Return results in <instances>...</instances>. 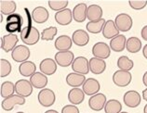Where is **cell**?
Returning a JSON list of instances; mask_svg holds the SVG:
<instances>
[{
  "instance_id": "obj_14",
  "label": "cell",
  "mask_w": 147,
  "mask_h": 113,
  "mask_svg": "<svg viewBox=\"0 0 147 113\" xmlns=\"http://www.w3.org/2000/svg\"><path fill=\"white\" fill-rule=\"evenodd\" d=\"M57 66H58V64L55 61V60L49 58H44L39 64L40 72H42L46 76L52 75L57 71Z\"/></svg>"
},
{
  "instance_id": "obj_22",
  "label": "cell",
  "mask_w": 147,
  "mask_h": 113,
  "mask_svg": "<svg viewBox=\"0 0 147 113\" xmlns=\"http://www.w3.org/2000/svg\"><path fill=\"white\" fill-rule=\"evenodd\" d=\"M106 69V62L104 60L91 58L90 60V71L93 74H102Z\"/></svg>"
},
{
  "instance_id": "obj_19",
  "label": "cell",
  "mask_w": 147,
  "mask_h": 113,
  "mask_svg": "<svg viewBox=\"0 0 147 113\" xmlns=\"http://www.w3.org/2000/svg\"><path fill=\"white\" fill-rule=\"evenodd\" d=\"M49 13L48 9L44 7H36L32 11L33 21L36 23H39V24L46 22L49 19Z\"/></svg>"
},
{
  "instance_id": "obj_7",
  "label": "cell",
  "mask_w": 147,
  "mask_h": 113,
  "mask_svg": "<svg viewBox=\"0 0 147 113\" xmlns=\"http://www.w3.org/2000/svg\"><path fill=\"white\" fill-rule=\"evenodd\" d=\"M111 54V47L106 43L98 42L94 44L92 46V55L94 58H100V60H105L110 57Z\"/></svg>"
},
{
  "instance_id": "obj_5",
  "label": "cell",
  "mask_w": 147,
  "mask_h": 113,
  "mask_svg": "<svg viewBox=\"0 0 147 113\" xmlns=\"http://www.w3.org/2000/svg\"><path fill=\"white\" fill-rule=\"evenodd\" d=\"M115 23L117 25L119 32H129L133 24L132 18L129 14L121 13L118 14L115 19Z\"/></svg>"
},
{
  "instance_id": "obj_33",
  "label": "cell",
  "mask_w": 147,
  "mask_h": 113,
  "mask_svg": "<svg viewBox=\"0 0 147 113\" xmlns=\"http://www.w3.org/2000/svg\"><path fill=\"white\" fill-rule=\"evenodd\" d=\"M105 113H120L122 112V104L117 99L108 100L105 107H104Z\"/></svg>"
},
{
  "instance_id": "obj_2",
  "label": "cell",
  "mask_w": 147,
  "mask_h": 113,
  "mask_svg": "<svg viewBox=\"0 0 147 113\" xmlns=\"http://www.w3.org/2000/svg\"><path fill=\"white\" fill-rule=\"evenodd\" d=\"M37 99L41 106L48 108V107L52 106V105L55 103L56 96H55V93H54L51 89L44 88L38 93Z\"/></svg>"
},
{
  "instance_id": "obj_32",
  "label": "cell",
  "mask_w": 147,
  "mask_h": 113,
  "mask_svg": "<svg viewBox=\"0 0 147 113\" xmlns=\"http://www.w3.org/2000/svg\"><path fill=\"white\" fill-rule=\"evenodd\" d=\"M14 92H15V84H13L12 82L7 81L4 82L1 84V87H0V96L4 99L13 96Z\"/></svg>"
},
{
  "instance_id": "obj_29",
  "label": "cell",
  "mask_w": 147,
  "mask_h": 113,
  "mask_svg": "<svg viewBox=\"0 0 147 113\" xmlns=\"http://www.w3.org/2000/svg\"><path fill=\"white\" fill-rule=\"evenodd\" d=\"M16 9V3L13 0H1L0 1V12L2 15L9 16L11 14H14Z\"/></svg>"
},
{
  "instance_id": "obj_25",
  "label": "cell",
  "mask_w": 147,
  "mask_h": 113,
  "mask_svg": "<svg viewBox=\"0 0 147 113\" xmlns=\"http://www.w3.org/2000/svg\"><path fill=\"white\" fill-rule=\"evenodd\" d=\"M31 84L34 86V88L37 89H44L48 84V77L45 74H43L42 72H36L33 76L30 77Z\"/></svg>"
},
{
  "instance_id": "obj_11",
  "label": "cell",
  "mask_w": 147,
  "mask_h": 113,
  "mask_svg": "<svg viewBox=\"0 0 147 113\" xmlns=\"http://www.w3.org/2000/svg\"><path fill=\"white\" fill-rule=\"evenodd\" d=\"M106 102V96L102 94V93H98V94L90 97V99H88V106H90L92 110L100 111L102 110H104Z\"/></svg>"
},
{
  "instance_id": "obj_24",
  "label": "cell",
  "mask_w": 147,
  "mask_h": 113,
  "mask_svg": "<svg viewBox=\"0 0 147 113\" xmlns=\"http://www.w3.org/2000/svg\"><path fill=\"white\" fill-rule=\"evenodd\" d=\"M85 99V93L80 88H72L68 93V100L72 105H80Z\"/></svg>"
},
{
  "instance_id": "obj_20",
  "label": "cell",
  "mask_w": 147,
  "mask_h": 113,
  "mask_svg": "<svg viewBox=\"0 0 147 113\" xmlns=\"http://www.w3.org/2000/svg\"><path fill=\"white\" fill-rule=\"evenodd\" d=\"M55 21L58 24L60 25H68L70 24L72 22V19H74L73 18V11L69 9H65L61 11H59V12H57L55 14Z\"/></svg>"
},
{
  "instance_id": "obj_26",
  "label": "cell",
  "mask_w": 147,
  "mask_h": 113,
  "mask_svg": "<svg viewBox=\"0 0 147 113\" xmlns=\"http://www.w3.org/2000/svg\"><path fill=\"white\" fill-rule=\"evenodd\" d=\"M127 40L125 35L123 34H119L117 37L113 38L110 42V47L115 52H122L124 49L126 48Z\"/></svg>"
},
{
  "instance_id": "obj_15",
  "label": "cell",
  "mask_w": 147,
  "mask_h": 113,
  "mask_svg": "<svg viewBox=\"0 0 147 113\" xmlns=\"http://www.w3.org/2000/svg\"><path fill=\"white\" fill-rule=\"evenodd\" d=\"M100 89V84L94 78H88V79H87L82 86V90L84 91L85 95L90 96L98 94Z\"/></svg>"
},
{
  "instance_id": "obj_16",
  "label": "cell",
  "mask_w": 147,
  "mask_h": 113,
  "mask_svg": "<svg viewBox=\"0 0 147 113\" xmlns=\"http://www.w3.org/2000/svg\"><path fill=\"white\" fill-rule=\"evenodd\" d=\"M72 40L74 44L77 46H85L88 45V41H90V36L85 30L78 29L73 33Z\"/></svg>"
},
{
  "instance_id": "obj_27",
  "label": "cell",
  "mask_w": 147,
  "mask_h": 113,
  "mask_svg": "<svg viewBox=\"0 0 147 113\" xmlns=\"http://www.w3.org/2000/svg\"><path fill=\"white\" fill-rule=\"evenodd\" d=\"M87 19L90 21H98L102 19V9L98 5H90L88 7Z\"/></svg>"
},
{
  "instance_id": "obj_18",
  "label": "cell",
  "mask_w": 147,
  "mask_h": 113,
  "mask_svg": "<svg viewBox=\"0 0 147 113\" xmlns=\"http://www.w3.org/2000/svg\"><path fill=\"white\" fill-rule=\"evenodd\" d=\"M73 40L72 37L68 35H61L57 37L54 43L55 48L58 51H69L73 45Z\"/></svg>"
},
{
  "instance_id": "obj_49",
  "label": "cell",
  "mask_w": 147,
  "mask_h": 113,
  "mask_svg": "<svg viewBox=\"0 0 147 113\" xmlns=\"http://www.w3.org/2000/svg\"><path fill=\"white\" fill-rule=\"evenodd\" d=\"M120 113H127V112H126V111H122V112H120Z\"/></svg>"
},
{
  "instance_id": "obj_28",
  "label": "cell",
  "mask_w": 147,
  "mask_h": 113,
  "mask_svg": "<svg viewBox=\"0 0 147 113\" xmlns=\"http://www.w3.org/2000/svg\"><path fill=\"white\" fill-rule=\"evenodd\" d=\"M36 66L33 61L27 60L25 62H22L21 65L19 66V72H20L21 75L24 77H31L36 73Z\"/></svg>"
},
{
  "instance_id": "obj_47",
  "label": "cell",
  "mask_w": 147,
  "mask_h": 113,
  "mask_svg": "<svg viewBox=\"0 0 147 113\" xmlns=\"http://www.w3.org/2000/svg\"><path fill=\"white\" fill-rule=\"evenodd\" d=\"M144 113H147V104L144 106Z\"/></svg>"
},
{
  "instance_id": "obj_46",
  "label": "cell",
  "mask_w": 147,
  "mask_h": 113,
  "mask_svg": "<svg viewBox=\"0 0 147 113\" xmlns=\"http://www.w3.org/2000/svg\"><path fill=\"white\" fill-rule=\"evenodd\" d=\"M45 113H59V112L55 110H47Z\"/></svg>"
},
{
  "instance_id": "obj_3",
  "label": "cell",
  "mask_w": 147,
  "mask_h": 113,
  "mask_svg": "<svg viewBox=\"0 0 147 113\" xmlns=\"http://www.w3.org/2000/svg\"><path fill=\"white\" fill-rule=\"evenodd\" d=\"M72 70L74 72L79 73V74L86 75L90 72V60H87L85 57H77L75 58L73 64H72Z\"/></svg>"
},
{
  "instance_id": "obj_35",
  "label": "cell",
  "mask_w": 147,
  "mask_h": 113,
  "mask_svg": "<svg viewBox=\"0 0 147 113\" xmlns=\"http://www.w3.org/2000/svg\"><path fill=\"white\" fill-rule=\"evenodd\" d=\"M68 1L67 0H49V7L52 10H55L57 12L61 11L66 9L68 6Z\"/></svg>"
},
{
  "instance_id": "obj_8",
  "label": "cell",
  "mask_w": 147,
  "mask_h": 113,
  "mask_svg": "<svg viewBox=\"0 0 147 113\" xmlns=\"http://www.w3.org/2000/svg\"><path fill=\"white\" fill-rule=\"evenodd\" d=\"M25 104V98L19 95H13L7 98L3 99L1 102V107L4 110L10 111L13 110L15 106H22V105Z\"/></svg>"
},
{
  "instance_id": "obj_37",
  "label": "cell",
  "mask_w": 147,
  "mask_h": 113,
  "mask_svg": "<svg viewBox=\"0 0 147 113\" xmlns=\"http://www.w3.org/2000/svg\"><path fill=\"white\" fill-rule=\"evenodd\" d=\"M11 64L9 60L6 58H1L0 60V76L7 77L11 72Z\"/></svg>"
},
{
  "instance_id": "obj_10",
  "label": "cell",
  "mask_w": 147,
  "mask_h": 113,
  "mask_svg": "<svg viewBox=\"0 0 147 113\" xmlns=\"http://www.w3.org/2000/svg\"><path fill=\"white\" fill-rule=\"evenodd\" d=\"M30 49L26 45H20L13 49V51L11 52V57L14 61L22 63V62L27 61V60L30 58Z\"/></svg>"
},
{
  "instance_id": "obj_41",
  "label": "cell",
  "mask_w": 147,
  "mask_h": 113,
  "mask_svg": "<svg viewBox=\"0 0 147 113\" xmlns=\"http://www.w3.org/2000/svg\"><path fill=\"white\" fill-rule=\"evenodd\" d=\"M61 113H79V110L75 105H66L63 108Z\"/></svg>"
},
{
  "instance_id": "obj_30",
  "label": "cell",
  "mask_w": 147,
  "mask_h": 113,
  "mask_svg": "<svg viewBox=\"0 0 147 113\" xmlns=\"http://www.w3.org/2000/svg\"><path fill=\"white\" fill-rule=\"evenodd\" d=\"M106 21L104 19H100L98 21H88L87 23V31L88 33H93V34H97L100 33V32H102L103 27L105 25Z\"/></svg>"
},
{
  "instance_id": "obj_21",
  "label": "cell",
  "mask_w": 147,
  "mask_h": 113,
  "mask_svg": "<svg viewBox=\"0 0 147 113\" xmlns=\"http://www.w3.org/2000/svg\"><path fill=\"white\" fill-rule=\"evenodd\" d=\"M88 6L85 3H79L73 9V18L76 22H83L87 19Z\"/></svg>"
},
{
  "instance_id": "obj_48",
  "label": "cell",
  "mask_w": 147,
  "mask_h": 113,
  "mask_svg": "<svg viewBox=\"0 0 147 113\" xmlns=\"http://www.w3.org/2000/svg\"><path fill=\"white\" fill-rule=\"evenodd\" d=\"M16 113H24V112H22V111H19V112H16Z\"/></svg>"
},
{
  "instance_id": "obj_34",
  "label": "cell",
  "mask_w": 147,
  "mask_h": 113,
  "mask_svg": "<svg viewBox=\"0 0 147 113\" xmlns=\"http://www.w3.org/2000/svg\"><path fill=\"white\" fill-rule=\"evenodd\" d=\"M133 66H134L133 61L127 56H121L117 60V67L121 71L129 72L133 68Z\"/></svg>"
},
{
  "instance_id": "obj_9",
  "label": "cell",
  "mask_w": 147,
  "mask_h": 113,
  "mask_svg": "<svg viewBox=\"0 0 147 113\" xmlns=\"http://www.w3.org/2000/svg\"><path fill=\"white\" fill-rule=\"evenodd\" d=\"M55 61L57 62L58 66L61 67H68L73 64L75 60V56L72 51H58L55 54Z\"/></svg>"
},
{
  "instance_id": "obj_36",
  "label": "cell",
  "mask_w": 147,
  "mask_h": 113,
  "mask_svg": "<svg viewBox=\"0 0 147 113\" xmlns=\"http://www.w3.org/2000/svg\"><path fill=\"white\" fill-rule=\"evenodd\" d=\"M58 33V29L54 26H50L44 29L41 33V40L44 41H51L56 36Z\"/></svg>"
},
{
  "instance_id": "obj_31",
  "label": "cell",
  "mask_w": 147,
  "mask_h": 113,
  "mask_svg": "<svg viewBox=\"0 0 147 113\" xmlns=\"http://www.w3.org/2000/svg\"><path fill=\"white\" fill-rule=\"evenodd\" d=\"M126 48L129 53H138L142 48V41L136 36L129 37L127 40Z\"/></svg>"
},
{
  "instance_id": "obj_45",
  "label": "cell",
  "mask_w": 147,
  "mask_h": 113,
  "mask_svg": "<svg viewBox=\"0 0 147 113\" xmlns=\"http://www.w3.org/2000/svg\"><path fill=\"white\" fill-rule=\"evenodd\" d=\"M142 98L145 101H147V88H145L144 91H142Z\"/></svg>"
},
{
  "instance_id": "obj_17",
  "label": "cell",
  "mask_w": 147,
  "mask_h": 113,
  "mask_svg": "<svg viewBox=\"0 0 147 113\" xmlns=\"http://www.w3.org/2000/svg\"><path fill=\"white\" fill-rule=\"evenodd\" d=\"M102 35L106 39H113L119 35V30L117 29V25H115V21L113 19H108L105 22V25L103 27L102 30Z\"/></svg>"
},
{
  "instance_id": "obj_1",
  "label": "cell",
  "mask_w": 147,
  "mask_h": 113,
  "mask_svg": "<svg viewBox=\"0 0 147 113\" xmlns=\"http://www.w3.org/2000/svg\"><path fill=\"white\" fill-rule=\"evenodd\" d=\"M21 33V39L22 41L27 45H34L37 44L41 38L40 33L38 30L34 26H25L22 28Z\"/></svg>"
},
{
  "instance_id": "obj_13",
  "label": "cell",
  "mask_w": 147,
  "mask_h": 113,
  "mask_svg": "<svg viewBox=\"0 0 147 113\" xmlns=\"http://www.w3.org/2000/svg\"><path fill=\"white\" fill-rule=\"evenodd\" d=\"M123 101L127 107L134 108L141 104L142 97L137 91L129 90L125 93V95L123 96Z\"/></svg>"
},
{
  "instance_id": "obj_43",
  "label": "cell",
  "mask_w": 147,
  "mask_h": 113,
  "mask_svg": "<svg viewBox=\"0 0 147 113\" xmlns=\"http://www.w3.org/2000/svg\"><path fill=\"white\" fill-rule=\"evenodd\" d=\"M142 83H144V84L147 87V72H145L144 76H142Z\"/></svg>"
},
{
  "instance_id": "obj_44",
  "label": "cell",
  "mask_w": 147,
  "mask_h": 113,
  "mask_svg": "<svg viewBox=\"0 0 147 113\" xmlns=\"http://www.w3.org/2000/svg\"><path fill=\"white\" fill-rule=\"evenodd\" d=\"M142 55H144V57L147 60V44L144 46V48H142Z\"/></svg>"
},
{
  "instance_id": "obj_4",
  "label": "cell",
  "mask_w": 147,
  "mask_h": 113,
  "mask_svg": "<svg viewBox=\"0 0 147 113\" xmlns=\"http://www.w3.org/2000/svg\"><path fill=\"white\" fill-rule=\"evenodd\" d=\"M131 80H132V76L129 72L118 70L113 74V83L118 87L127 86L131 83Z\"/></svg>"
},
{
  "instance_id": "obj_12",
  "label": "cell",
  "mask_w": 147,
  "mask_h": 113,
  "mask_svg": "<svg viewBox=\"0 0 147 113\" xmlns=\"http://www.w3.org/2000/svg\"><path fill=\"white\" fill-rule=\"evenodd\" d=\"M19 38L16 34L9 33L1 38V48L5 52H12L13 49L17 46Z\"/></svg>"
},
{
  "instance_id": "obj_38",
  "label": "cell",
  "mask_w": 147,
  "mask_h": 113,
  "mask_svg": "<svg viewBox=\"0 0 147 113\" xmlns=\"http://www.w3.org/2000/svg\"><path fill=\"white\" fill-rule=\"evenodd\" d=\"M22 24L21 23H15V22H7V24L5 26L6 31L9 33H12L14 34V33H21L22 30Z\"/></svg>"
},
{
  "instance_id": "obj_23",
  "label": "cell",
  "mask_w": 147,
  "mask_h": 113,
  "mask_svg": "<svg viewBox=\"0 0 147 113\" xmlns=\"http://www.w3.org/2000/svg\"><path fill=\"white\" fill-rule=\"evenodd\" d=\"M85 75L79 74V73H69L66 76V84L73 88H78L80 86H83L84 83L86 82Z\"/></svg>"
},
{
  "instance_id": "obj_40",
  "label": "cell",
  "mask_w": 147,
  "mask_h": 113,
  "mask_svg": "<svg viewBox=\"0 0 147 113\" xmlns=\"http://www.w3.org/2000/svg\"><path fill=\"white\" fill-rule=\"evenodd\" d=\"M7 22H15V23H21V24H22L24 23V19H22V17L20 14L14 13L7 17Z\"/></svg>"
},
{
  "instance_id": "obj_42",
  "label": "cell",
  "mask_w": 147,
  "mask_h": 113,
  "mask_svg": "<svg viewBox=\"0 0 147 113\" xmlns=\"http://www.w3.org/2000/svg\"><path fill=\"white\" fill-rule=\"evenodd\" d=\"M141 35L144 41H147V25L142 27V32H141Z\"/></svg>"
},
{
  "instance_id": "obj_6",
  "label": "cell",
  "mask_w": 147,
  "mask_h": 113,
  "mask_svg": "<svg viewBox=\"0 0 147 113\" xmlns=\"http://www.w3.org/2000/svg\"><path fill=\"white\" fill-rule=\"evenodd\" d=\"M33 85L30 81L21 79L15 83V92L22 97H28L33 93Z\"/></svg>"
},
{
  "instance_id": "obj_39",
  "label": "cell",
  "mask_w": 147,
  "mask_h": 113,
  "mask_svg": "<svg viewBox=\"0 0 147 113\" xmlns=\"http://www.w3.org/2000/svg\"><path fill=\"white\" fill-rule=\"evenodd\" d=\"M129 5L131 9H136V10H141L146 7L147 0H129Z\"/></svg>"
}]
</instances>
